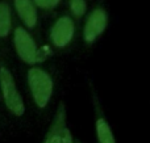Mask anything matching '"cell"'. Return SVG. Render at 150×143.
<instances>
[{
	"label": "cell",
	"instance_id": "cell-1",
	"mask_svg": "<svg viewBox=\"0 0 150 143\" xmlns=\"http://www.w3.org/2000/svg\"><path fill=\"white\" fill-rule=\"evenodd\" d=\"M28 84L34 104L40 109H45L53 95L52 78L41 68L34 67L28 71Z\"/></svg>",
	"mask_w": 150,
	"mask_h": 143
},
{
	"label": "cell",
	"instance_id": "cell-2",
	"mask_svg": "<svg viewBox=\"0 0 150 143\" xmlns=\"http://www.w3.org/2000/svg\"><path fill=\"white\" fill-rule=\"evenodd\" d=\"M0 89L4 105L15 117H23L25 113L23 97L18 93L12 74L5 67L0 68Z\"/></svg>",
	"mask_w": 150,
	"mask_h": 143
},
{
	"label": "cell",
	"instance_id": "cell-3",
	"mask_svg": "<svg viewBox=\"0 0 150 143\" xmlns=\"http://www.w3.org/2000/svg\"><path fill=\"white\" fill-rule=\"evenodd\" d=\"M44 143H74L73 135L66 121V109L65 105L61 102L57 109L54 118L52 121L49 130L45 135Z\"/></svg>",
	"mask_w": 150,
	"mask_h": 143
},
{
	"label": "cell",
	"instance_id": "cell-4",
	"mask_svg": "<svg viewBox=\"0 0 150 143\" xmlns=\"http://www.w3.org/2000/svg\"><path fill=\"white\" fill-rule=\"evenodd\" d=\"M15 47L18 57L29 64H33L41 59L33 38L25 29L17 28L15 30Z\"/></svg>",
	"mask_w": 150,
	"mask_h": 143
},
{
	"label": "cell",
	"instance_id": "cell-5",
	"mask_svg": "<svg viewBox=\"0 0 150 143\" xmlns=\"http://www.w3.org/2000/svg\"><path fill=\"white\" fill-rule=\"evenodd\" d=\"M107 26V13L104 9L98 8L92 11L88 16L84 26V39L87 42H92L103 33Z\"/></svg>",
	"mask_w": 150,
	"mask_h": 143
},
{
	"label": "cell",
	"instance_id": "cell-6",
	"mask_svg": "<svg viewBox=\"0 0 150 143\" xmlns=\"http://www.w3.org/2000/svg\"><path fill=\"white\" fill-rule=\"evenodd\" d=\"M74 34V22L70 17L63 16L54 24L52 29V41L55 46L63 47L71 41Z\"/></svg>",
	"mask_w": 150,
	"mask_h": 143
},
{
	"label": "cell",
	"instance_id": "cell-7",
	"mask_svg": "<svg viewBox=\"0 0 150 143\" xmlns=\"http://www.w3.org/2000/svg\"><path fill=\"white\" fill-rule=\"evenodd\" d=\"M95 130L98 143H116L115 135L112 133V129L109 126L108 121L105 120L101 110L96 109V120H95Z\"/></svg>",
	"mask_w": 150,
	"mask_h": 143
},
{
	"label": "cell",
	"instance_id": "cell-8",
	"mask_svg": "<svg viewBox=\"0 0 150 143\" xmlns=\"http://www.w3.org/2000/svg\"><path fill=\"white\" fill-rule=\"evenodd\" d=\"M15 7L18 16L26 24V26L33 28L37 22V12L30 0H15Z\"/></svg>",
	"mask_w": 150,
	"mask_h": 143
},
{
	"label": "cell",
	"instance_id": "cell-9",
	"mask_svg": "<svg viewBox=\"0 0 150 143\" xmlns=\"http://www.w3.org/2000/svg\"><path fill=\"white\" fill-rule=\"evenodd\" d=\"M11 29V12L5 3H0V37H5Z\"/></svg>",
	"mask_w": 150,
	"mask_h": 143
},
{
	"label": "cell",
	"instance_id": "cell-10",
	"mask_svg": "<svg viewBox=\"0 0 150 143\" xmlns=\"http://www.w3.org/2000/svg\"><path fill=\"white\" fill-rule=\"evenodd\" d=\"M71 11L75 16H82L86 12L84 0H71Z\"/></svg>",
	"mask_w": 150,
	"mask_h": 143
},
{
	"label": "cell",
	"instance_id": "cell-11",
	"mask_svg": "<svg viewBox=\"0 0 150 143\" xmlns=\"http://www.w3.org/2000/svg\"><path fill=\"white\" fill-rule=\"evenodd\" d=\"M34 3L41 8H53L59 3V0H34Z\"/></svg>",
	"mask_w": 150,
	"mask_h": 143
}]
</instances>
